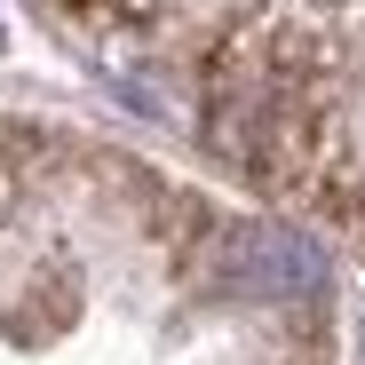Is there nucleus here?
I'll return each instance as SVG.
<instances>
[{"label":"nucleus","mask_w":365,"mask_h":365,"mask_svg":"<svg viewBox=\"0 0 365 365\" xmlns=\"http://www.w3.org/2000/svg\"><path fill=\"white\" fill-rule=\"evenodd\" d=\"M222 262H230V286H247V294H302L318 278V255L294 230H238Z\"/></svg>","instance_id":"1"}]
</instances>
